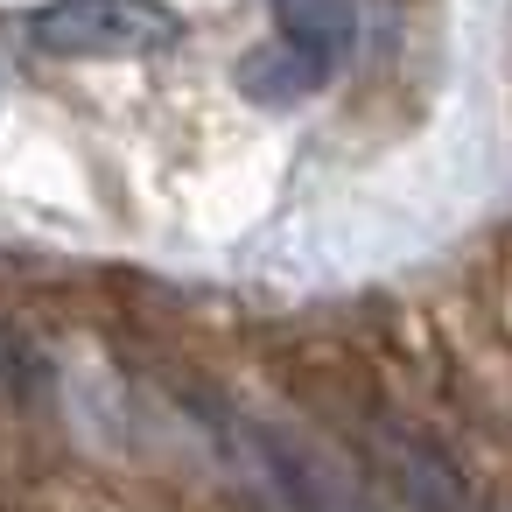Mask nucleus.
Masks as SVG:
<instances>
[{
    "instance_id": "obj_1",
    "label": "nucleus",
    "mask_w": 512,
    "mask_h": 512,
    "mask_svg": "<svg viewBox=\"0 0 512 512\" xmlns=\"http://www.w3.org/2000/svg\"><path fill=\"white\" fill-rule=\"evenodd\" d=\"M50 57H155L183 36L162 0H50L29 22Z\"/></svg>"
},
{
    "instance_id": "obj_2",
    "label": "nucleus",
    "mask_w": 512,
    "mask_h": 512,
    "mask_svg": "<svg viewBox=\"0 0 512 512\" xmlns=\"http://www.w3.org/2000/svg\"><path fill=\"white\" fill-rule=\"evenodd\" d=\"M274 22H281V50L302 57L323 78L358 43V8H351V0H274Z\"/></svg>"
}]
</instances>
